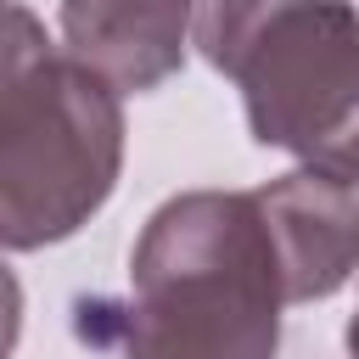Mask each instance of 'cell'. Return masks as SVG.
<instances>
[{"label": "cell", "instance_id": "3957f363", "mask_svg": "<svg viewBox=\"0 0 359 359\" xmlns=\"http://www.w3.org/2000/svg\"><path fill=\"white\" fill-rule=\"evenodd\" d=\"M258 146L359 191V11L353 0H292L230 67Z\"/></svg>", "mask_w": 359, "mask_h": 359}, {"label": "cell", "instance_id": "6da1fadb", "mask_svg": "<svg viewBox=\"0 0 359 359\" xmlns=\"http://www.w3.org/2000/svg\"><path fill=\"white\" fill-rule=\"evenodd\" d=\"M286 269L258 191H180L129 247L123 359H275Z\"/></svg>", "mask_w": 359, "mask_h": 359}, {"label": "cell", "instance_id": "8992f818", "mask_svg": "<svg viewBox=\"0 0 359 359\" xmlns=\"http://www.w3.org/2000/svg\"><path fill=\"white\" fill-rule=\"evenodd\" d=\"M292 0H191V45L213 73L230 79L241 50L264 34L269 17H280Z\"/></svg>", "mask_w": 359, "mask_h": 359}, {"label": "cell", "instance_id": "7a4b0ae2", "mask_svg": "<svg viewBox=\"0 0 359 359\" xmlns=\"http://www.w3.org/2000/svg\"><path fill=\"white\" fill-rule=\"evenodd\" d=\"M123 90L56 50L39 17L6 6L0 50V241L34 252L79 236L123 174Z\"/></svg>", "mask_w": 359, "mask_h": 359}, {"label": "cell", "instance_id": "277c9868", "mask_svg": "<svg viewBox=\"0 0 359 359\" xmlns=\"http://www.w3.org/2000/svg\"><path fill=\"white\" fill-rule=\"evenodd\" d=\"M62 50L95 67L112 90L146 95L185 67L191 0H62Z\"/></svg>", "mask_w": 359, "mask_h": 359}, {"label": "cell", "instance_id": "52a82bcc", "mask_svg": "<svg viewBox=\"0 0 359 359\" xmlns=\"http://www.w3.org/2000/svg\"><path fill=\"white\" fill-rule=\"evenodd\" d=\"M342 342H348V359H359V309L348 314V331H342Z\"/></svg>", "mask_w": 359, "mask_h": 359}, {"label": "cell", "instance_id": "5b68a950", "mask_svg": "<svg viewBox=\"0 0 359 359\" xmlns=\"http://www.w3.org/2000/svg\"><path fill=\"white\" fill-rule=\"evenodd\" d=\"M258 202L275 230L292 303H320L359 275V196H353V185L297 168V174L258 185Z\"/></svg>", "mask_w": 359, "mask_h": 359}]
</instances>
